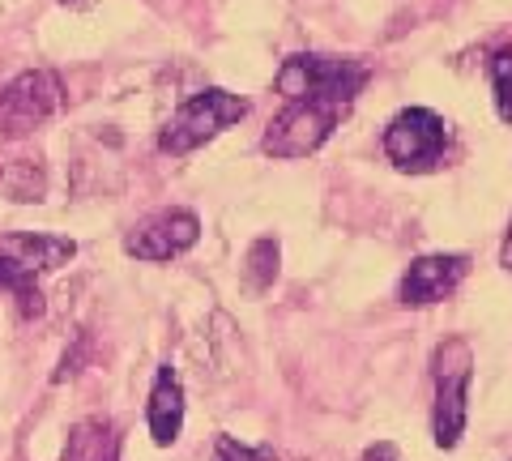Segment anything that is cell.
Masks as SVG:
<instances>
[{"label":"cell","mask_w":512,"mask_h":461,"mask_svg":"<svg viewBox=\"0 0 512 461\" xmlns=\"http://www.w3.org/2000/svg\"><path fill=\"white\" fill-rule=\"evenodd\" d=\"M372 69L363 60H346V56H291L282 60V69L274 77V86L286 103L291 99H320V103H333V107H346L359 99V90L367 86Z\"/></svg>","instance_id":"6da1fadb"},{"label":"cell","mask_w":512,"mask_h":461,"mask_svg":"<svg viewBox=\"0 0 512 461\" xmlns=\"http://www.w3.org/2000/svg\"><path fill=\"white\" fill-rule=\"evenodd\" d=\"M248 116V103L239 94L227 90H201L192 94L188 103H180V111L167 120V129L158 133V150L163 154H192L197 146H205L210 137H218L222 129H231Z\"/></svg>","instance_id":"7a4b0ae2"},{"label":"cell","mask_w":512,"mask_h":461,"mask_svg":"<svg viewBox=\"0 0 512 461\" xmlns=\"http://www.w3.org/2000/svg\"><path fill=\"white\" fill-rule=\"evenodd\" d=\"M431 376H436V415H431V432H436L440 449H453L461 440V432H466V402H470V376H474L470 342L448 338L444 346H436Z\"/></svg>","instance_id":"3957f363"},{"label":"cell","mask_w":512,"mask_h":461,"mask_svg":"<svg viewBox=\"0 0 512 461\" xmlns=\"http://www.w3.org/2000/svg\"><path fill=\"white\" fill-rule=\"evenodd\" d=\"M342 116H346V107H333L320 99H291L269 120L261 150L274 158H308L325 146Z\"/></svg>","instance_id":"277c9868"},{"label":"cell","mask_w":512,"mask_h":461,"mask_svg":"<svg viewBox=\"0 0 512 461\" xmlns=\"http://www.w3.org/2000/svg\"><path fill=\"white\" fill-rule=\"evenodd\" d=\"M64 107V86L52 69H30L0 86V141L26 137Z\"/></svg>","instance_id":"5b68a950"},{"label":"cell","mask_w":512,"mask_h":461,"mask_svg":"<svg viewBox=\"0 0 512 461\" xmlns=\"http://www.w3.org/2000/svg\"><path fill=\"white\" fill-rule=\"evenodd\" d=\"M444 141H448V133H444V120L436 111L410 107L384 129V154L402 171H431L444 154Z\"/></svg>","instance_id":"8992f818"},{"label":"cell","mask_w":512,"mask_h":461,"mask_svg":"<svg viewBox=\"0 0 512 461\" xmlns=\"http://www.w3.org/2000/svg\"><path fill=\"white\" fill-rule=\"evenodd\" d=\"M201 240V222L188 210H163L146 222H137L133 231L124 235V252L137 261H171L184 257V252Z\"/></svg>","instance_id":"52a82bcc"},{"label":"cell","mask_w":512,"mask_h":461,"mask_svg":"<svg viewBox=\"0 0 512 461\" xmlns=\"http://www.w3.org/2000/svg\"><path fill=\"white\" fill-rule=\"evenodd\" d=\"M466 269H470V261L457 257V252H448V257H419L402 278V304H410V308L440 304L444 295H453L461 286Z\"/></svg>","instance_id":"ba28073f"},{"label":"cell","mask_w":512,"mask_h":461,"mask_svg":"<svg viewBox=\"0 0 512 461\" xmlns=\"http://www.w3.org/2000/svg\"><path fill=\"white\" fill-rule=\"evenodd\" d=\"M0 257H5L13 269L39 278V274H52V269L69 265L77 257V244L64 240V235H35V231H13V235H0Z\"/></svg>","instance_id":"9c48e42d"},{"label":"cell","mask_w":512,"mask_h":461,"mask_svg":"<svg viewBox=\"0 0 512 461\" xmlns=\"http://www.w3.org/2000/svg\"><path fill=\"white\" fill-rule=\"evenodd\" d=\"M146 419H150L154 444H163V449L175 444V436H180V427H184V385L171 368H158V376H154Z\"/></svg>","instance_id":"30bf717a"},{"label":"cell","mask_w":512,"mask_h":461,"mask_svg":"<svg viewBox=\"0 0 512 461\" xmlns=\"http://www.w3.org/2000/svg\"><path fill=\"white\" fill-rule=\"evenodd\" d=\"M64 461H120V432L111 419H82L69 432Z\"/></svg>","instance_id":"8fae6325"},{"label":"cell","mask_w":512,"mask_h":461,"mask_svg":"<svg viewBox=\"0 0 512 461\" xmlns=\"http://www.w3.org/2000/svg\"><path fill=\"white\" fill-rule=\"evenodd\" d=\"M0 295H9L13 304H18V316L22 321H35V316H43V291L39 282L22 274V269H13L5 257H0Z\"/></svg>","instance_id":"7c38bea8"},{"label":"cell","mask_w":512,"mask_h":461,"mask_svg":"<svg viewBox=\"0 0 512 461\" xmlns=\"http://www.w3.org/2000/svg\"><path fill=\"white\" fill-rule=\"evenodd\" d=\"M278 278V240H256L244 261V286L252 295H265Z\"/></svg>","instance_id":"4fadbf2b"},{"label":"cell","mask_w":512,"mask_h":461,"mask_svg":"<svg viewBox=\"0 0 512 461\" xmlns=\"http://www.w3.org/2000/svg\"><path fill=\"white\" fill-rule=\"evenodd\" d=\"M43 188H47V180L30 158H18V163H9L5 171H0V193L13 197V201H39Z\"/></svg>","instance_id":"5bb4252c"},{"label":"cell","mask_w":512,"mask_h":461,"mask_svg":"<svg viewBox=\"0 0 512 461\" xmlns=\"http://www.w3.org/2000/svg\"><path fill=\"white\" fill-rule=\"evenodd\" d=\"M491 90H495V111H500V120L512 124V47L491 56Z\"/></svg>","instance_id":"9a60e30c"},{"label":"cell","mask_w":512,"mask_h":461,"mask_svg":"<svg viewBox=\"0 0 512 461\" xmlns=\"http://www.w3.org/2000/svg\"><path fill=\"white\" fill-rule=\"evenodd\" d=\"M210 461H274V449H252V444H239L235 436H218Z\"/></svg>","instance_id":"2e32d148"},{"label":"cell","mask_w":512,"mask_h":461,"mask_svg":"<svg viewBox=\"0 0 512 461\" xmlns=\"http://www.w3.org/2000/svg\"><path fill=\"white\" fill-rule=\"evenodd\" d=\"M359 461H402V457H397V444L380 440V444H372V449H367Z\"/></svg>","instance_id":"e0dca14e"},{"label":"cell","mask_w":512,"mask_h":461,"mask_svg":"<svg viewBox=\"0 0 512 461\" xmlns=\"http://www.w3.org/2000/svg\"><path fill=\"white\" fill-rule=\"evenodd\" d=\"M500 265L512 274V227H508V235H504V248H500Z\"/></svg>","instance_id":"ac0fdd59"},{"label":"cell","mask_w":512,"mask_h":461,"mask_svg":"<svg viewBox=\"0 0 512 461\" xmlns=\"http://www.w3.org/2000/svg\"><path fill=\"white\" fill-rule=\"evenodd\" d=\"M64 5H73V9H77V5H86V0H64Z\"/></svg>","instance_id":"d6986e66"}]
</instances>
